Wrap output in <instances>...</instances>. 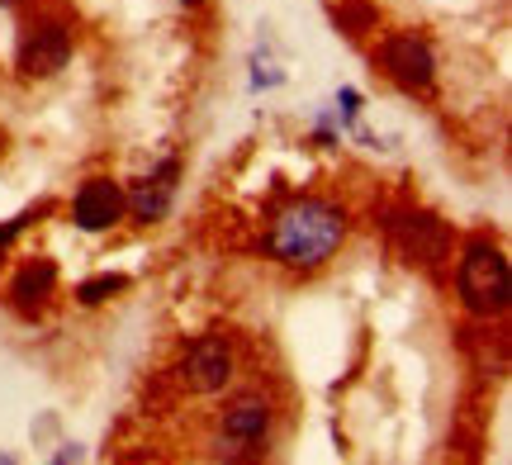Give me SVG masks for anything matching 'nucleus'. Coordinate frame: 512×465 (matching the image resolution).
Returning a JSON list of instances; mask_svg holds the SVG:
<instances>
[{
  "label": "nucleus",
  "mask_w": 512,
  "mask_h": 465,
  "mask_svg": "<svg viewBox=\"0 0 512 465\" xmlns=\"http://www.w3.org/2000/svg\"><path fill=\"white\" fill-rule=\"evenodd\" d=\"M347 242V209L304 195L271 219V257L290 271H318Z\"/></svg>",
  "instance_id": "f257e3e1"
},
{
  "label": "nucleus",
  "mask_w": 512,
  "mask_h": 465,
  "mask_svg": "<svg viewBox=\"0 0 512 465\" xmlns=\"http://www.w3.org/2000/svg\"><path fill=\"white\" fill-rule=\"evenodd\" d=\"M456 290H460V304L470 309L475 318H498L508 309V257L503 247L489 238H475L465 252H460V266H456Z\"/></svg>",
  "instance_id": "f03ea898"
},
{
  "label": "nucleus",
  "mask_w": 512,
  "mask_h": 465,
  "mask_svg": "<svg viewBox=\"0 0 512 465\" xmlns=\"http://www.w3.org/2000/svg\"><path fill=\"white\" fill-rule=\"evenodd\" d=\"M176 375H181V385L190 394H223L238 375V352L223 333H204L185 347Z\"/></svg>",
  "instance_id": "7ed1b4c3"
},
{
  "label": "nucleus",
  "mask_w": 512,
  "mask_h": 465,
  "mask_svg": "<svg viewBox=\"0 0 512 465\" xmlns=\"http://www.w3.org/2000/svg\"><path fill=\"white\" fill-rule=\"evenodd\" d=\"M275 409L266 394H238L228 409L219 413V451L228 456H256L271 442Z\"/></svg>",
  "instance_id": "20e7f679"
},
{
  "label": "nucleus",
  "mask_w": 512,
  "mask_h": 465,
  "mask_svg": "<svg viewBox=\"0 0 512 465\" xmlns=\"http://www.w3.org/2000/svg\"><path fill=\"white\" fill-rule=\"evenodd\" d=\"M67 62H72V29H67L62 19H34V24H24L19 48H15L19 76L48 81V76H57Z\"/></svg>",
  "instance_id": "39448f33"
},
{
  "label": "nucleus",
  "mask_w": 512,
  "mask_h": 465,
  "mask_svg": "<svg viewBox=\"0 0 512 465\" xmlns=\"http://www.w3.org/2000/svg\"><path fill=\"white\" fill-rule=\"evenodd\" d=\"M380 67L384 76L399 86V91H432V81H437V57L432 48L413 34H394L380 43Z\"/></svg>",
  "instance_id": "423d86ee"
},
{
  "label": "nucleus",
  "mask_w": 512,
  "mask_h": 465,
  "mask_svg": "<svg viewBox=\"0 0 512 465\" xmlns=\"http://www.w3.org/2000/svg\"><path fill=\"white\" fill-rule=\"evenodd\" d=\"M124 214H128V195L119 181H110V176L81 181V190H76V200H72V224L81 233H110Z\"/></svg>",
  "instance_id": "0eeeda50"
},
{
  "label": "nucleus",
  "mask_w": 512,
  "mask_h": 465,
  "mask_svg": "<svg viewBox=\"0 0 512 465\" xmlns=\"http://www.w3.org/2000/svg\"><path fill=\"white\" fill-rule=\"evenodd\" d=\"M176 176H181V162H176V157H166L152 176L133 181V190H124L128 214H133L138 224H162L166 214H171V205H176Z\"/></svg>",
  "instance_id": "6e6552de"
},
{
  "label": "nucleus",
  "mask_w": 512,
  "mask_h": 465,
  "mask_svg": "<svg viewBox=\"0 0 512 465\" xmlns=\"http://www.w3.org/2000/svg\"><path fill=\"white\" fill-rule=\"evenodd\" d=\"M53 290H57V266L48 257L24 261L15 271V280H10V295H15L19 309H43L53 299Z\"/></svg>",
  "instance_id": "1a4fd4ad"
},
{
  "label": "nucleus",
  "mask_w": 512,
  "mask_h": 465,
  "mask_svg": "<svg viewBox=\"0 0 512 465\" xmlns=\"http://www.w3.org/2000/svg\"><path fill=\"white\" fill-rule=\"evenodd\" d=\"M124 285H128V276H95L76 290V299H81V304H105V299H114Z\"/></svg>",
  "instance_id": "9d476101"
},
{
  "label": "nucleus",
  "mask_w": 512,
  "mask_h": 465,
  "mask_svg": "<svg viewBox=\"0 0 512 465\" xmlns=\"http://www.w3.org/2000/svg\"><path fill=\"white\" fill-rule=\"evenodd\" d=\"M29 224H34V209H29V214H19V219H10V224H0V252H5V247H10V242H15Z\"/></svg>",
  "instance_id": "9b49d317"
},
{
  "label": "nucleus",
  "mask_w": 512,
  "mask_h": 465,
  "mask_svg": "<svg viewBox=\"0 0 512 465\" xmlns=\"http://www.w3.org/2000/svg\"><path fill=\"white\" fill-rule=\"evenodd\" d=\"M181 5H185V10H200V5H204V0H181Z\"/></svg>",
  "instance_id": "f8f14e48"
},
{
  "label": "nucleus",
  "mask_w": 512,
  "mask_h": 465,
  "mask_svg": "<svg viewBox=\"0 0 512 465\" xmlns=\"http://www.w3.org/2000/svg\"><path fill=\"white\" fill-rule=\"evenodd\" d=\"M10 5H15V0H0V10H10Z\"/></svg>",
  "instance_id": "ddd939ff"
}]
</instances>
